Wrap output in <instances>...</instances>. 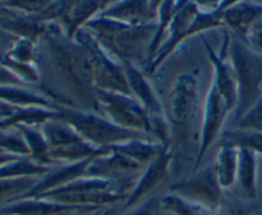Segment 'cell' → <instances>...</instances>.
Returning <instances> with one entry per match:
<instances>
[{
	"mask_svg": "<svg viewBox=\"0 0 262 215\" xmlns=\"http://www.w3.org/2000/svg\"><path fill=\"white\" fill-rule=\"evenodd\" d=\"M164 215H168V214H164Z\"/></svg>",
	"mask_w": 262,
	"mask_h": 215,
	"instance_id": "f546056e",
	"label": "cell"
},
{
	"mask_svg": "<svg viewBox=\"0 0 262 215\" xmlns=\"http://www.w3.org/2000/svg\"><path fill=\"white\" fill-rule=\"evenodd\" d=\"M230 41H232L230 31L225 30L219 51H215L205 38L202 44L206 49L210 63L212 64V68H214V78H212L211 84L219 91V94L224 97L225 101L234 112L235 106H237V82H235L234 69H233L229 56Z\"/></svg>",
	"mask_w": 262,
	"mask_h": 215,
	"instance_id": "30bf717a",
	"label": "cell"
},
{
	"mask_svg": "<svg viewBox=\"0 0 262 215\" xmlns=\"http://www.w3.org/2000/svg\"><path fill=\"white\" fill-rule=\"evenodd\" d=\"M238 155H239L238 148L232 147V146H219L216 161L214 163V165L217 181H219L223 191L234 187L235 181H237Z\"/></svg>",
	"mask_w": 262,
	"mask_h": 215,
	"instance_id": "ffe728a7",
	"label": "cell"
},
{
	"mask_svg": "<svg viewBox=\"0 0 262 215\" xmlns=\"http://www.w3.org/2000/svg\"><path fill=\"white\" fill-rule=\"evenodd\" d=\"M112 148L119 151L120 154L132 159L133 161L141 164L142 166H147L166 147L151 138L142 137L125 141L119 145L113 146Z\"/></svg>",
	"mask_w": 262,
	"mask_h": 215,
	"instance_id": "d6986e66",
	"label": "cell"
},
{
	"mask_svg": "<svg viewBox=\"0 0 262 215\" xmlns=\"http://www.w3.org/2000/svg\"><path fill=\"white\" fill-rule=\"evenodd\" d=\"M217 145L232 146L235 148H247V150L253 151L256 155L262 156V133L239 130V128L223 131L217 138Z\"/></svg>",
	"mask_w": 262,
	"mask_h": 215,
	"instance_id": "44dd1931",
	"label": "cell"
},
{
	"mask_svg": "<svg viewBox=\"0 0 262 215\" xmlns=\"http://www.w3.org/2000/svg\"><path fill=\"white\" fill-rule=\"evenodd\" d=\"M235 128L262 133V96L243 117L235 120Z\"/></svg>",
	"mask_w": 262,
	"mask_h": 215,
	"instance_id": "cb8c5ba5",
	"label": "cell"
},
{
	"mask_svg": "<svg viewBox=\"0 0 262 215\" xmlns=\"http://www.w3.org/2000/svg\"><path fill=\"white\" fill-rule=\"evenodd\" d=\"M171 161H173V151L170 147H166L143 169L135 186L132 187L130 192H128L127 199L123 202L120 215L135 209L145 197L155 191L168 178Z\"/></svg>",
	"mask_w": 262,
	"mask_h": 215,
	"instance_id": "8fae6325",
	"label": "cell"
},
{
	"mask_svg": "<svg viewBox=\"0 0 262 215\" xmlns=\"http://www.w3.org/2000/svg\"><path fill=\"white\" fill-rule=\"evenodd\" d=\"M232 112V107L228 105L224 97L211 84L206 95V100H205L202 125L201 131H200L199 151H197L193 171L200 168L205 154L211 147L212 143L217 142V138H219L220 133L223 132V125H224L225 119H227L228 114Z\"/></svg>",
	"mask_w": 262,
	"mask_h": 215,
	"instance_id": "9c48e42d",
	"label": "cell"
},
{
	"mask_svg": "<svg viewBox=\"0 0 262 215\" xmlns=\"http://www.w3.org/2000/svg\"><path fill=\"white\" fill-rule=\"evenodd\" d=\"M170 193L188 201L204 205L219 212L223 207V188L217 181L214 164L197 169L187 178L171 184Z\"/></svg>",
	"mask_w": 262,
	"mask_h": 215,
	"instance_id": "ba28073f",
	"label": "cell"
},
{
	"mask_svg": "<svg viewBox=\"0 0 262 215\" xmlns=\"http://www.w3.org/2000/svg\"><path fill=\"white\" fill-rule=\"evenodd\" d=\"M22 131L25 133L28 151L35 159L36 163L45 166L53 164L50 159V146H49L42 130L37 131L33 128H22Z\"/></svg>",
	"mask_w": 262,
	"mask_h": 215,
	"instance_id": "603a6c76",
	"label": "cell"
},
{
	"mask_svg": "<svg viewBox=\"0 0 262 215\" xmlns=\"http://www.w3.org/2000/svg\"><path fill=\"white\" fill-rule=\"evenodd\" d=\"M99 210L101 209L94 206L68 205L42 197H30L15 200L14 204L3 209L0 212L4 215H69L78 211L96 212Z\"/></svg>",
	"mask_w": 262,
	"mask_h": 215,
	"instance_id": "4fadbf2b",
	"label": "cell"
},
{
	"mask_svg": "<svg viewBox=\"0 0 262 215\" xmlns=\"http://www.w3.org/2000/svg\"><path fill=\"white\" fill-rule=\"evenodd\" d=\"M199 10V8L191 0H187L179 8V10L176 13L173 19H171L170 27H169L163 45L160 46V49L155 54L152 60L145 67L146 74L155 73L156 69L188 38V31Z\"/></svg>",
	"mask_w": 262,
	"mask_h": 215,
	"instance_id": "7c38bea8",
	"label": "cell"
},
{
	"mask_svg": "<svg viewBox=\"0 0 262 215\" xmlns=\"http://www.w3.org/2000/svg\"><path fill=\"white\" fill-rule=\"evenodd\" d=\"M262 18V4L242 0L227 12L224 18L225 27L234 33L235 37L247 40L252 26Z\"/></svg>",
	"mask_w": 262,
	"mask_h": 215,
	"instance_id": "e0dca14e",
	"label": "cell"
},
{
	"mask_svg": "<svg viewBox=\"0 0 262 215\" xmlns=\"http://www.w3.org/2000/svg\"><path fill=\"white\" fill-rule=\"evenodd\" d=\"M74 38L86 46L89 50L96 89L120 92V94H130L123 64L107 54L87 28L83 27L79 30Z\"/></svg>",
	"mask_w": 262,
	"mask_h": 215,
	"instance_id": "52a82bcc",
	"label": "cell"
},
{
	"mask_svg": "<svg viewBox=\"0 0 262 215\" xmlns=\"http://www.w3.org/2000/svg\"><path fill=\"white\" fill-rule=\"evenodd\" d=\"M164 212L168 215H217L219 212L204 206V205L196 204V202L188 201L174 193H169L164 196L160 201Z\"/></svg>",
	"mask_w": 262,
	"mask_h": 215,
	"instance_id": "7402d4cb",
	"label": "cell"
},
{
	"mask_svg": "<svg viewBox=\"0 0 262 215\" xmlns=\"http://www.w3.org/2000/svg\"><path fill=\"white\" fill-rule=\"evenodd\" d=\"M99 15L136 26L156 20L151 0H115Z\"/></svg>",
	"mask_w": 262,
	"mask_h": 215,
	"instance_id": "2e32d148",
	"label": "cell"
},
{
	"mask_svg": "<svg viewBox=\"0 0 262 215\" xmlns=\"http://www.w3.org/2000/svg\"><path fill=\"white\" fill-rule=\"evenodd\" d=\"M163 2H164V0H151V4H152V9L155 10V13L158 12V8L160 7V4Z\"/></svg>",
	"mask_w": 262,
	"mask_h": 215,
	"instance_id": "4316f807",
	"label": "cell"
},
{
	"mask_svg": "<svg viewBox=\"0 0 262 215\" xmlns=\"http://www.w3.org/2000/svg\"><path fill=\"white\" fill-rule=\"evenodd\" d=\"M102 210V209H101ZM99 211H100V210H99ZM99 211H96V212H94V214H92V215H97V212H99ZM69 215H73V214H69Z\"/></svg>",
	"mask_w": 262,
	"mask_h": 215,
	"instance_id": "f1b7e54d",
	"label": "cell"
},
{
	"mask_svg": "<svg viewBox=\"0 0 262 215\" xmlns=\"http://www.w3.org/2000/svg\"><path fill=\"white\" fill-rule=\"evenodd\" d=\"M123 68L127 77L130 95L142 104V106L151 115V119L166 118L165 107L156 95L155 90L146 78V73L141 71L140 67L133 66V64H123Z\"/></svg>",
	"mask_w": 262,
	"mask_h": 215,
	"instance_id": "9a60e30c",
	"label": "cell"
},
{
	"mask_svg": "<svg viewBox=\"0 0 262 215\" xmlns=\"http://www.w3.org/2000/svg\"><path fill=\"white\" fill-rule=\"evenodd\" d=\"M238 170L235 184L247 200L257 197V155L247 148H238Z\"/></svg>",
	"mask_w": 262,
	"mask_h": 215,
	"instance_id": "ac0fdd59",
	"label": "cell"
},
{
	"mask_svg": "<svg viewBox=\"0 0 262 215\" xmlns=\"http://www.w3.org/2000/svg\"><path fill=\"white\" fill-rule=\"evenodd\" d=\"M197 77V69L179 74L169 92L165 114L171 130V147L173 142L179 146L187 143L191 136L192 122L199 102Z\"/></svg>",
	"mask_w": 262,
	"mask_h": 215,
	"instance_id": "5b68a950",
	"label": "cell"
},
{
	"mask_svg": "<svg viewBox=\"0 0 262 215\" xmlns=\"http://www.w3.org/2000/svg\"><path fill=\"white\" fill-rule=\"evenodd\" d=\"M96 113H100L120 127L142 132L151 138V115L132 95L96 89Z\"/></svg>",
	"mask_w": 262,
	"mask_h": 215,
	"instance_id": "8992f818",
	"label": "cell"
},
{
	"mask_svg": "<svg viewBox=\"0 0 262 215\" xmlns=\"http://www.w3.org/2000/svg\"><path fill=\"white\" fill-rule=\"evenodd\" d=\"M84 28L119 63L137 67L141 63H145V67L147 64L151 44L156 32V20L136 26L97 15Z\"/></svg>",
	"mask_w": 262,
	"mask_h": 215,
	"instance_id": "7a4b0ae2",
	"label": "cell"
},
{
	"mask_svg": "<svg viewBox=\"0 0 262 215\" xmlns=\"http://www.w3.org/2000/svg\"><path fill=\"white\" fill-rule=\"evenodd\" d=\"M200 10L204 12H209V10H214L222 4L223 0H191Z\"/></svg>",
	"mask_w": 262,
	"mask_h": 215,
	"instance_id": "484cf974",
	"label": "cell"
},
{
	"mask_svg": "<svg viewBox=\"0 0 262 215\" xmlns=\"http://www.w3.org/2000/svg\"><path fill=\"white\" fill-rule=\"evenodd\" d=\"M45 40L55 73L69 94L81 102L83 107L81 110L97 112L96 86L86 46L76 38L67 37L59 23H54Z\"/></svg>",
	"mask_w": 262,
	"mask_h": 215,
	"instance_id": "6da1fadb",
	"label": "cell"
},
{
	"mask_svg": "<svg viewBox=\"0 0 262 215\" xmlns=\"http://www.w3.org/2000/svg\"><path fill=\"white\" fill-rule=\"evenodd\" d=\"M229 56L237 82L235 120L246 114L262 96V53L239 37H232Z\"/></svg>",
	"mask_w": 262,
	"mask_h": 215,
	"instance_id": "3957f363",
	"label": "cell"
},
{
	"mask_svg": "<svg viewBox=\"0 0 262 215\" xmlns=\"http://www.w3.org/2000/svg\"><path fill=\"white\" fill-rule=\"evenodd\" d=\"M91 160L92 159H89V160L78 161V163L63 164L60 168L55 169V170H49L45 176H42V179L36 182V184L32 188L28 189L26 193H23L22 196H19L15 200L43 196V195L49 193V192L55 191V189L71 183L74 179L84 177L87 174V168H89Z\"/></svg>",
	"mask_w": 262,
	"mask_h": 215,
	"instance_id": "5bb4252c",
	"label": "cell"
},
{
	"mask_svg": "<svg viewBox=\"0 0 262 215\" xmlns=\"http://www.w3.org/2000/svg\"><path fill=\"white\" fill-rule=\"evenodd\" d=\"M58 112L59 119L68 123L84 141L97 148L106 150L133 138L148 137L142 132L120 127L96 112L79 110L68 105H60Z\"/></svg>",
	"mask_w": 262,
	"mask_h": 215,
	"instance_id": "277c9868",
	"label": "cell"
},
{
	"mask_svg": "<svg viewBox=\"0 0 262 215\" xmlns=\"http://www.w3.org/2000/svg\"><path fill=\"white\" fill-rule=\"evenodd\" d=\"M114 214V209H106V210H100L97 215H113Z\"/></svg>",
	"mask_w": 262,
	"mask_h": 215,
	"instance_id": "83f0119b",
	"label": "cell"
},
{
	"mask_svg": "<svg viewBox=\"0 0 262 215\" xmlns=\"http://www.w3.org/2000/svg\"><path fill=\"white\" fill-rule=\"evenodd\" d=\"M156 205H158V202H156L155 199H148L141 205H138L137 207H135V209H132L130 211L125 212L123 215H154Z\"/></svg>",
	"mask_w": 262,
	"mask_h": 215,
	"instance_id": "d4e9b609",
	"label": "cell"
}]
</instances>
